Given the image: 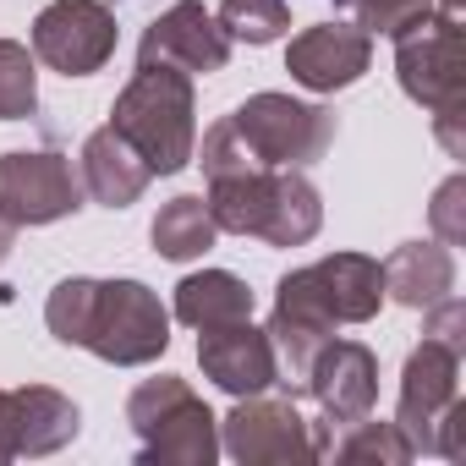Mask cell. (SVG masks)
Wrapping results in <instances>:
<instances>
[{
    "instance_id": "obj_11",
    "label": "cell",
    "mask_w": 466,
    "mask_h": 466,
    "mask_svg": "<svg viewBox=\"0 0 466 466\" xmlns=\"http://www.w3.org/2000/svg\"><path fill=\"white\" fill-rule=\"evenodd\" d=\"M455 395H461V351L422 335V346L400 368V406H395V422L411 439V450L433 455V422L444 417V406Z\"/></svg>"
},
{
    "instance_id": "obj_25",
    "label": "cell",
    "mask_w": 466,
    "mask_h": 466,
    "mask_svg": "<svg viewBox=\"0 0 466 466\" xmlns=\"http://www.w3.org/2000/svg\"><path fill=\"white\" fill-rule=\"evenodd\" d=\"M466 181L461 176H450L439 192H433V203H428V219H433V237L444 242V248H461L466 242Z\"/></svg>"
},
{
    "instance_id": "obj_14",
    "label": "cell",
    "mask_w": 466,
    "mask_h": 466,
    "mask_svg": "<svg viewBox=\"0 0 466 466\" xmlns=\"http://www.w3.org/2000/svg\"><path fill=\"white\" fill-rule=\"evenodd\" d=\"M198 368H203V379L219 384L225 395H258V390L280 384L275 346H269L264 329H253V319L203 329V335H198Z\"/></svg>"
},
{
    "instance_id": "obj_18",
    "label": "cell",
    "mask_w": 466,
    "mask_h": 466,
    "mask_svg": "<svg viewBox=\"0 0 466 466\" xmlns=\"http://www.w3.org/2000/svg\"><path fill=\"white\" fill-rule=\"evenodd\" d=\"M12 422H17V455H56L77 439L83 417L77 406L50 390V384H23L12 390Z\"/></svg>"
},
{
    "instance_id": "obj_12",
    "label": "cell",
    "mask_w": 466,
    "mask_h": 466,
    "mask_svg": "<svg viewBox=\"0 0 466 466\" xmlns=\"http://www.w3.org/2000/svg\"><path fill=\"white\" fill-rule=\"evenodd\" d=\"M137 61H165L176 72H225L230 61V39L225 28L214 23V12H203V0H176L170 12H159L148 28H143V45H137Z\"/></svg>"
},
{
    "instance_id": "obj_13",
    "label": "cell",
    "mask_w": 466,
    "mask_h": 466,
    "mask_svg": "<svg viewBox=\"0 0 466 466\" xmlns=\"http://www.w3.org/2000/svg\"><path fill=\"white\" fill-rule=\"evenodd\" d=\"M302 390L319 400L324 422H357L379 400V357L362 340H324Z\"/></svg>"
},
{
    "instance_id": "obj_4",
    "label": "cell",
    "mask_w": 466,
    "mask_h": 466,
    "mask_svg": "<svg viewBox=\"0 0 466 466\" xmlns=\"http://www.w3.org/2000/svg\"><path fill=\"white\" fill-rule=\"evenodd\" d=\"M110 127L143 154L148 176H176L192 165L198 148V105L192 77L165 61H137L132 83L110 105Z\"/></svg>"
},
{
    "instance_id": "obj_8",
    "label": "cell",
    "mask_w": 466,
    "mask_h": 466,
    "mask_svg": "<svg viewBox=\"0 0 466 466\" xmlns=\"http://www.w3.org/2000/svg\"><path fill=\"white\" fill-rule=\"evenodd\" d=\"M395 72H400L406 99H417L422 110L466 105V34H461V17L428 12V17L406 23L395 34Z\"/></svg>"
},
{
    "instance_id": "obj_27",
    "label": "cell",
    "mask_w": 466,
    "mask_h": 466,
    "mask_svg": "<svg viewBox=\"0 0 466 466\" xmlns=\"http://www.w3.org/2000/svg\"><path fill=\"white\" fill-rule=\"evenodd\" d=\"M433 137L444 143V154H450V159H466V105L433 110Z\"/></svg>"
},
{
    "instance_id": "obj_20",
    "label": "cell",
    "mask_w": 466,
    "mask_h": 466,
    "mask_svg": "<svg viewBox=\"0 0 466 466\" xmlns=\"http://www.w3.org/2000/svg\"><path fill=\"white\" fill-rule=\"evenodd\" d=\"M214 237H219V225L208 219V203L203 198H170L159 214H154V225H148V242H154V253L159 258H170V264H192V258H203L208 248H214Z\"/></svg>"
},
{
    "instance_id": "obj_1",
    "label": "cell",
    "mask_w": 466,
    "mask_h": 466,
    "mask_svg": "<svg viewBox=\"0 0 466 466\" xmlns=\"http://www.w3.org/2000/svg\"><path fill=\"white\" fill-rule=\"evenodd\" d=\"M384 308V275L379 258L368 253H329L308 269H291L275 286V313H269V346L280 384L297 395L319 346L335 340L340 324H368Z\"/></svg>"
},
{
    "instance_id": "obj_22",
    "label": "cell",
    "mask_w": 466,
    "mask_h": 466,
    "mask_svg": "<svg viewBox=\"0 0 466 466\" xmlns=\"http://www.w3.org/2000/svg\"><path fill=\"white\" fill-rule=\"evenodd\" d=\"M214 23L225 28V39H242V45H275L291 28L286 0H219Z\"/></svg>"
},
{
    "instance_id": "obj_7",
    "label": "cell",
    "mask_w": 466,
    "mask_h": 466,
    "mask_svg": "<svg viewBox=\"0 0 466 466\" xmlns=\"http://www.w3.org/2000/svg\"><path fill=\"white\" fill-rule=\"evenodd\" d=\"M219 450L242 466H308L319 461V433L297 411V395H237L230 417H219Z\"/></svg>"
},
{
    "instance_id": "obj_6",
    "label": "cell",
    "mask_w": 466,
    "mask_h": 466,
    "mask_svg": "<svg viewBox=\"0 0 466 466\" xmlns=\"http://www.w3.org/2000/svg\"><path fill=\"white\" fill-rule=\"evenodd\" d=\"M225 121L237 127L253 170H308L335 143V116L324 105H302L291 94H253Z\"/></svg>"
},
{
    "instance_id": "obj_17",
    "label": "cell",
    "mask_w": 466,
    "mask_h": 466,
    "mask_svg": "<svg viewBox=\"0 0 466 466\" xmlns=\"http://www.w3.org/2000/svg\"><path fill=\"white\" fill-rule=\"evenodd\" d=\"M379 275H384V297L400 308H417V313L455 291V258L444 242H400L379 264Z\"/></svg>"
},
{
    "instance_id": "obj_26",
    "label": "cell",
    "mask_w": 466,
    "mask_h": 466,
    "mask_svg": "<svg viewBox=\"0 0 466 466\" xmlns=\"http://www.w3.org/2000/svg\"><path fill=\"white\" fill-rule=\"evenodd\" d=\"M422 313H428V319H422V335L466 357V308H461L455 297H444V302H433V308H422Z\"/></svg>"
},
{
    "instance_id": "obj_5",
    "label": "cell",
    "mask_w": 466,
    "mask_h": 466,
    "mask_svg": "<svg viewBox=\"0 0 466 466\" xmlns=\"http://www.w3.org/2000/svg\"><path fill=\"white\" fill-rule=\"evenodd\" d=\"M127 422L143 439V466H208L219 455V417L176 373L143 379L127 395Z\"/></svg>"
},
{
    "instance_id": "obj_9",
    "label": "cell",
    "mask_w": 466,
    "mask_h": 466,
    "mask_svg": "<svg viewBox=\"0 0 466 466\" xmlns=\"http://www.w3.org/2000/svg\"><path fill=\"white\" fill-rule=\"evenodd\" d=\"M83 208V176L56 148H12L0 154V219L12 230L56 225Z\"/></svg>"
},
{
    "instance_id": "obj_19",
    "label": "cell",
    "mask_w": 466,
    "mask_h": 466,
    "mask_svg": "<svg viewBox=\"0 0 466 466\" xmlns=\"http://www.w3.org/2000/svg\"><path fill=\"white\" fill-rule=\"evenodd\" d=\"M176 319L192 324V329H214V324L253 319V291H248V280H237L230 269L187 275V280L176 286Z\"/></svg>"
},
{
    "instance_id": "obj_2",
    "label": "cell",
    "mask_w": 466,
    "mask_h": 466,
    "mask_svg": "<svg viewBox=\"0 0 466 466\" xmlns=\"http://www.w3.org/2000/svg\"><path fill=\"white\" fill-rule=\"evenodd\" d=\"M45 324L61 346H83L99 362L143 368L170 346V313L143 280H61L45 302Z\"/></svg>"
},
{
    "instance_id": "obj_15",
    "label": "cell",
    "mask_w": 466,
    "mask_h": 466,
    "mask_svg": "<svg viewBox=\"0 0 466 466\" xmlns=\"http://www.w3.org/2000/svg\"><path fill=\"white\" fill-rule=\"evenodd\" d=\"M373 61V34H362L357 23H319V28H302L286 50V72L313 88V94H335V88H351Z\"/></svg>"
},
{
    "instance_id": "obj_21",
    "label": "cell",
    "mask_w": 466,
    "mask_h": 466,
    "mask_svg": "<svg viewBox=\"0 0 466 466\" xmlns=\"http://www.w3.org/2000/svg\"><path fill=\"white\" fill-rule=\"evenodd\" d=\"M351 433L340 439V444H329V455L335 461H346V466H368V461H379V466H406L417 450H411V439L400 433V422H373V411L368 417H357V422H346Z\"/></svg>"
},
{
    "instance_id": "obj_24",
    "label": "cell",
    "mask_w": 466,
    "mask_h": 466,
    "mask_svg": "<svg viewBox=\"0 0 466 466\" xmlns=\"http://www.w3.org/2000/svg\"><path fill=\"white\" fill-rule=\"evenodd\" d=\"M335 6L362 28V34H400L406 23H417V17H428L433 12V0H335Z\"/></svg>"
},
{
    "instance_id": "obj_16",
    "label": "cell",
    "mask_w": 466,
    "mask_h": 466,
    "mask_svg": "<svg viewBox=\"0 0 466 466\" xmlns=\"http://www.w3.org/2000/svg\"><path fill=\"white\" fill-rule=\"evenodd\" d=\"M148 181H154V176H148L143 154H137L116 127H99V132L83 137V192H88L94 203L127 208V203L143 198Z\"/></svg>"
},
{
    "instance_id": "obj_29",
    "label": "cell",
    "mask_w": 466,
    "mask_h": 466,
    "mask_svg": "<svg viewBox=\"0 0 466 466\" xmlns=\"http://www.w3.org/2000/svg\"><path fill=\"white\" fill-rule=\"evenodd\" d=\"M6 253H12V225L0 219V258H6Z\"/></svg>"
},
{
    "instance_id": "obj_23",
    "label": "cell",
    "mask_w": 466,
    "mask_h": 466,
    "mask_svg": "<svg viewBox=\"0 0 466 466\" xmlns=\"http://www.w3.org/2000/svg\"><path fill=\"white\" fill-rule=\"evenodd\" d=\"M39 110V72L28 45L0 39V121H28Z\"/></svg>"
},
{
    "instance_id": "obj_28",
    "label": "cell",
    "mask_w": 466,
    "mask_h": 466,
    "mask_svg": "<svg viewBox=\"0 0 466 466\" xmlns=\"http://www.w3.org/2000/svg\"><path fill=\"white\" fill-rule=\"evenodd\" d=\"M17 455V422H12V390H0V466Z\"/></svg>"
},
{
    "instance_id": "obj_10",
    "label": "cell",
    "mask_w": 466,
    "mask_h": 466,
    "mask_svg": "<svg viewBox=\"0 0 466 466\" xmlns=\"http://www.w3.org/2000/svg\"><path fill=\"white\" fill-rule=\"evenodd\" d=\"M34 56L61 77H94L116 56V12L105 0H56L34 17Z\"/></svg>"
},
{
    "instance_id": "obj_3",
    "label": "cell",
    "mask_w": 466,
    "mask_h": 466,
    "mask_svg": "<svg viewBox=\"0 0 466 466\" xmlns=\"http://www.w3.org/2000/svg\"><path fill=\"white\" fill-rule=\"evenodd\" d=\"M208 219L230 237H258L269 248H308L324 225V198L302 170H242L208 181Z\"/></svg>"
}]
</instances>
